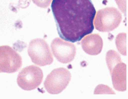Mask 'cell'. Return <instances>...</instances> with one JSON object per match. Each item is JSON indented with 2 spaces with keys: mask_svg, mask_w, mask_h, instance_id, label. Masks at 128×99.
Listing matches in <instances>:
<instances>
[{
  "mask_svg": "<svg viewBox=\"0 0 128 99\" xmlns=\"http://www.w3.org/2000/svg\"><path fill=\"white\" fill-rule=\"evenodd\" d=\"M82 47L86 53L95 56L100 54L103 47V41L98 34H89L82 39Z\"/></svg>",
  "mask_w": 128,
  "mask_h": 99,
  "instance_id": "9c48e42d",
  "label": "cell"
},
{
  "mask_svg": "<svg viewBox=\"0 0 128 99\" xmlns=\"http://www.w3.org/2000/svg\"><path fill=\"white\" fill-rule=\"evenodd\" d=\"M22 65V57L15 50L7 45L0 46V73L16 72Z\"/></svg>",
  "mask_w": 128,
  "mask_h": 99,
  "instance_id": "8992f818",
  "label": "cell"
},
{
  "mask_svg": "<svg viewBox=\"0 0 128 99\" xmlns=\"http://www.w3.org/2000/svg\"><path fill=\"white\" fill-rule=\"evenodd\" d=\"M118 7L122 12L124 13L125 17H126V0H115Z\"/></svg>",
  "mask_w": 128,
  "mask_h": 99,
  "instance_id": "4fadbf2b",
  "label": "cell"
},
{
  "mask_svg": "<svg viewBox=\"0 0 128 99\" xmlns=\"http://www.w3.org/2000/svg\"><path fill=\"white\" fill-rule=\"evenodd\" d=\"M38 6L42 8H47L50 5L52 0H32Z\"/></svg>",
  "mask_w": 128,
  "mask_h": 99,
  "instance_id": "7c38bea8",
  "label": "cell"
},
{
  "mask_svg": "<svg viewBox=\"0 0 128 99\" xmlns=\"http://www.w3.org/2000/svg\"><path fill=\"white\" fill-rule=\"evenodd\" d=\"M51 9L62 40L76 43L93 32L96 10L91 0H53Z\"/></svg>",
  "mask_w": 128,
  "mask_h": 99,
  "instance_id": "6da1fadb",
  "label": "cell"
},
{
  "mask_svg": "<svg viewBox=\"0 0 128 99\" xmlns=\"http://www.w3.org/2000/svg\"><path fill=\"white\" fill-rule=\"evenodd\" d=\"M71 78V73L67 69L63 67L54 69L47 75L44 84L45 88L52 94L60 93L66 89Z\"/></svg>",
  "mask_w": 128,
  "mask_h": 99,
  "instance_id": "277c9868",
  "label": "cell"
},
{
  "mask_svg": "<svg viewBox=\"0 0 128 99\" xmlns=\"http://www.w3.org/2000/svg\"><path fill=\"white\" fill-rule=\"evenodd\" d=\"M28 53L33 63L40 66L50 65L53 62L49 46L44 39L38 38L31 40Z\"/></svg>",
  "mask_w": 128,
  "mask_h": 99,
  "instance_id": "3957f363",
  "label": "cell"
},
{
  "mask_svg": "<svg viewBox=\"0 0 128 99\" xmlns=\"http://www.w3.org/2000/svg\"><path fill=\"white\" fill-rule=\"evenodd\" d=\"M43 80L42 69L35 65H30L21 70L18 76L19 87L25 90H32L38 87Z\"/></svg>",
  "mask_w": 128,
  "mask_h": 99,
  "instance_id": "5b68a950",
  "label": "cell"
},
{
  "mask_svg": "<svg viewBox=\"0 0 128 99\" xmlns=\"http://www.w3.org/2000/svg\"><path fill=\"white\" fill-rule=\"evenodd\" d=\"M113 87L118 91L126 90V65L122 61L109 68Z\"/></svg>",
  "mask_w": 128,
  "mask_h": 99,
  "instance_id": "ba28073f",
  "label": "cell"
},
{
  "mask_svg": "<svg viewBox=\"0 0 128 99\" xmlns=\"http://www.w3.org/2000/svg\"><path fill=\"white\" fill-rule=\"evenodd\" d=\"M115 43L117 50L124 56L126 55V34L120 33L117 36Z\"/></svg>",
  "mask_w": 128,
  "mask_h": 99,
  "instance_id": "30bf717a",
  "label": "cell"
},
{
  "mask_svg": "<svg viewBox=\"0 0 128 99\" xmlns=\"http://www.w3.org/2000/svg\"><path fill=\"white\" fill-rule=\"evenodd\" d=\"M52 53L56 60L60 63L66 64L71 62L76 57V48L72 43L56 38L51 44Z\"/></svg>",
  "mask_w": 128,
  "mask_h": 99,
  "instance_id": "52a82bcc",
  "label": "cell"
},
{
  "mask_svg": "<svg viewBox=\"0 0 128 99\" xmlns=\"http://www.w3.org/2000/svg\"><path fill=\"white\" fill-rule=\"evenodd\" d=\"M94 94H115L110 88L104 85H99L94 90Z\"/></svg>",
  "mask_w": 128,
  "mask_h": 99,
  "instance_id": "8fae6325",
  "label": "cell"
},
{
  "mask_svg": "<svg viewBox=\"0 0 128 99\" xmlns=\"http://www.w3.org/2000/svg\"><path fill=\"white\" fill-rule=\"evenodd\" d=\"M94 26L100 32H109L118 27L122 20L119 10L114 7H106L96 13Z\"/></svg>",
  "mask_w": 128,
  "mask_h": 99,
  "instance_id": "7a4b0ae2",
  "label": "cell"
}]
</instances>
